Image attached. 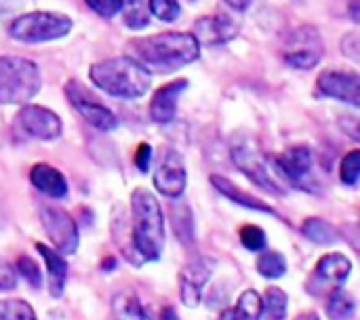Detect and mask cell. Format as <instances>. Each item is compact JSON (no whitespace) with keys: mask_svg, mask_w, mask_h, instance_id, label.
Segmentation results:
<instances>
[{"mask_svg":"<svg viewBox=\"0 0 360 320\" xmlns=\"http://www.w3.org/2000/svg\"><path fill=\"white\" fill-rule=\"evenodd\" d=\"M127 57L139 63L150 76L173 74L200 57V44L188 32H160L133 38L124 49Z\"/></svg>","mask_w":360,"mask_h":320,"instance_id":"cell-1","label":"cell"},{"mask_svg":"<svg viewBox=\"0 0 360 320\" xmlns=\"http://www.w3.org/2000/svg\"><path fill=\"white\" fill-rule=\"evenodd\" d=\"M131 243L143 262H156L165 249V217L152 192L137 188L131 196Z\"/></svg>","mask_w":360,"mask_h":320,"instance_id":"cell-2","label":"cell"},{"mask_svg":"<svg viewBox=\"0 0 360 320\" xmlns=\"http://www.w3.org/2000/svg\"><path fill=\"white\" fill-rule=\"evenodd\" d=\"M89 78L97 89L120 99H137L146 95L152 84V76L127 55L93 63Z\"/></svg>","mask_w":360,"mask_h":320,"instance_id":"cell-3","label":"cell"},{"mask_svg":"<svg viewBox=\"0 0 360 320\" xmlns=\"http://www.w3.org/2000/svg\"><path fill=\"white\" fill-rule=\"evenodd\" d=\"M42 87L40 70L19 55H0V103L25 105Z\"/></svg>","mask_w":360,"mask_h":320,"instance_id":"cell-4","label":"cell"},{"mask_svg":"<svg viewBox=\"0 0 360 320\" xmlns=\"http://www.w3.org/2000/svg\"><path fill=\"white\" fill-rule=\"evenodd\" d=\"M74 21L57 11H30L19 15L8 25V36L23 44H40L68 36Z\"/></svg>","mask_w":360,"mask_h":320,"instance_id":"cell-5","label":"cell"},{"mask_svg":"<svg viewBox=\"0 0 360 320\" xmlns=\"http://www.w3.org/2000/svg\"><path fill=\"white\" fill-rule=\"evenodd\" d=\"M281 55L287 65L297 70H312L325 55L323 36L314 25H297L285 32L281 42Z\"/></svg>","mask_w":360,"mask_h":320,"instance_id":"cell-6","label":"cell"},{"mask_svg":"<svg viewBox=\"0 0 360 320\" xmlns=\"http://www.w3.org/2000/svg\"><path fill=\"white\" fill-rule=\"evenodd\" d=\"M272 167L276 179L283 184L304 190V192H316V179H314V156L308 146H291L285 152L272 156Z\"/></svg>","mask_w":360,"mask_h":320,"instance_id":"cell-7","label":"cell"},{"mask_svg":"<svg viewBox=\"0 0 360 320\" xmlns=\"http://www.w3.org/2000/svg\"><path fill=\"white\" fill-rule=\"evenodd\" d=\"M63 91H65V97H68V101L74 105V110L91 124V127H95V129H99V131H114L116 127H118V118H116V114L108 108V105H103L82 82H78V80H68L65 82V87H63Z\"/></svg>","mask_w":360,"mask_h":320,"instance_id":"cell-8","label":"cell"},{"mask_svg":"<svg viewBox=\"0 0 360 320\" xmlns=\"http://www.w3.org/2000/svg\"><path fill=\"white\" fill-rule=\"evenodd\" d=\"M13 127L23 137L51 141L61 135L63 122L53 110H49L44 105H23L17 112Z\"/></svg>","mask_w":360,"mask_h":320,"instance_id":"cell-9","label":"cell"},{"mask_svg":"<svg viewBox=\"0 0 360 320\" xmlns=\"http://www.w3.org/2000/svg\"><path fill=\"white\" fill-rule=\"evenodd\" d=\"M230 154H232V160H234L236 169L243 171L255 186L264 188L266 192L278 194V196H285L287 194V188L276 179V175L270 171L268 162H264V158L251 146L234 143L230 148Z\"/></svg>","mask_w":360,"mask_h":320,"instance_id":"cell-10","label":"cell"},{"mask_svg":"<svg viewBox=\"0 0 360 320\" xmlns=\"http://www.w3.org/2000/svg\"><path fill=\"white\" fill-rule=\"evenodd\" d=\"M40 222H42V228H44L46 236L51 238V243L55 245V251L59 255L76 253L80 238H78V228H76L70 213H65L63 209H57V207L42 205L40 207Z\"/></svg>","mask_w":360,"mask_h":320,"instance_id":"cell-11","label":"cell"},{"mask_svg":"<svg viewBox=\"0 0 360 320\" xmlns=\"http://www.w3.org/2000/svg\"><path fill=\"white\" fill-rule=\"evenodd\" d=\"M188 184V173H186V162L184 156L173 150V148H165L154 173V186L162 196L169 198H177L184 194Z\"/></svg>","mask_w":360,"mask_h":320,"instance_id":"cell-12","label":"cell"},{"mask_svg":"<svg viewBox=\"0 0 360 320\" xmlns=\"http://www.w3.org/2000/svg\"><path fill=\"white\" fill-rule=\"evenodd\" d=\"M316 93L323 97H331L352 108L360 105V78L350 70H325L316 78Z\"/></svg>","mask_w":360,"mask_h":320,"instance_id":"cell-13","label":"cell"},{"mask_svg":"<svg viewBox=\"0 0 360 320\" xmlns=\"http://www.w3.org/2000/svg\"><path fill=\"white\" fill-rule=\"evenodd\" d=\"M238 23L226 15V13H213V15H205L198 17L194 21V32L192 36L196 38L198 44H207V46H219L230 42L232 38L238 36Z\"/></svg>","mask_w":360,"mask_h":320,"instance_id":"cell-14","label":"cell"},{"mask_svg":"<svg viewBox=\"0 0 360 320\" xmlns=\"http://www.w3.org/2000/svg\"><path fill=\"white\" fill-rule=\"evenodd\" d=\"M211 272H213V264L205 257H196L179 272V297L184 306L196 308L200 304L202 289L211 279Z\"/></svg>","mask_w":360,"mask_h":320,"instance_id":"cell-15","label":"cell"},{"mask_svg":"<svg viewBox=\"0 0 360 320\" xmlns=\"http://www.w3.org/2000/svg\"><path fill=\"white\" fill-rule=\"evenodd\" d=\"M188 84H190V82H188L186 78H177V80H171V82L162 84V87L154 93V97H152V101H150V116H152L154 122L167 124V122H171V120L175 118L179 97H181V93L188 89Z\"/></svg>","mask_w":360,"mask_h":320,"instance_id":"cell-16","label":"cell"},{"mask_svg":"<svg viewBox=\"0 0 360 320\" xmlns=\"http://www.w3.org/2000/svg\"><path fill=\"white\" fill-rule=\"evenodd\" d=\"M30 181L38 192H42L51 198H65L68 196V181H65L63 173L59 169L46 165V162H38L32 167Z\"/></svg>","mask_w":360,"mask_h":320,"instance_id":"cell-17","label":"cell"},{"mask_svg":"<svg viewBox=\"0 0 360 320\" xmlns=\"http://www.w3.org/2000/svg\"><path fill=\"white\" fill-rule=\"evenodd\" d=\"M36 251L40 253V257L46 264V272H49V293L51 297H61L63 295V287H65V279H68V264L63 260V255H59L57 251L49 249L42 243H36Z\"/></svg>","mask_w":360,"mask_h":320,"instance_id":"cell-18","label":"cell"},{"mask_svg":"<svg viewBox=\"0 0 360 320\" xmlns=\"http://www.w3.org/2000/svg\"><path fill=\"white\" fill-rule=\"evenodd\" d=\"M211 184H213V188H215L217 192H221L228 200H232V203H236V205H240V207H245V209H253V211H262V213H268V215H276L274 209H272L268 203H264V200L251 196L249 192H243L238 186H234L230 179H226V177H221V175H211Z\"/></svg>","mask_w":360,"mask_h":320,"instance_id":"cell-19","label":"cell"},{"mask_svg":"<svg viewBox=\"0 0 360 320\" xmlns=\"http://www.w3.org/2000/svg\"><path fill=\"white\" fill-rule=\"evenodd\" d=\"M350 272H352V264L342 253H329V255L321 257V262L316 264V276L327 283L342 285L348 281Z\"/></svg>","mask_w":360,"mask_h":320,"instance_id":"cell-20","label":"cell"},{"mask_svg":"<svg viewBox=\"0 0 360 320\" xmlns=\"http://www.w3.org/2000/svg\"><path fill=\"white\" fill-rule=\"evenodd\" d=\"M264 314V306H262V295L257 291H245L238 302L224 310L219 320H262Z\"/></svg>","mask_w":360,"mask_h":320,"instance_id":"cell-21","label":"cell"},{"mask_svg":"<svg viewBox=\"0 0 360 320\" xmlns=\"http://www.w3.org/2000/svg\"><path fill=\"white\" fill-rule=\"evenodd\" d=\"M114 320H146V312L141 302L131 291H120L112 300Z\"/></svg>","mask_w":360,"mask_h":320,"instance_id":"cell-22","label":"cell"},{"mask_svg":"<svg viewBox=\"0 0 360 320\" xmlns=\"http://www.w3.org/2000/svg\"><path fill=\"white\" fill-rule=\"evenodd\" d=\"M354 314H356V300L348 291L335 289L327 297V316L331 320H352Z\"/></svg>","mask_w":360,"mask_h":320,"instance_id":"cell-23","label":"cell"},{"mask_svg":"<svg viewBox=\"0 0 360 320\" xmlns=\"http://www.w3.org/2000/svg\"><path fill=\"white\" fill-rule=\"evenodd\" d=\"M302 232L306 238H310L316 245H333L340 238V232L333 224L321 219V217H310L304 222Z\"/></svg>","mask_w":360,"mask_h":320,"instance_id":"cell-24","label":"cell"},{"mask_svg":"<svg viewBox=\"0 0 360 320\" xmlns=\"http://www.w3.org/2000/svg\"><path fill=\"white\" fill-rule=\"evenodd\" d=\"M124 25L129 30H143L150 23V6L148 0H122Z\"/></svg>","mask_w":360,"mask_h":320,"instance_id":"cell-25","label":"cell"},{"mask_svg":"<svg viewBox=\"0 0 360 320\" xmlns=\"http://www.w3.org/2000/svg\"><path fill=\"white\" fill-rule=\"evenodd\" d=\"M262 306H264V310H266L270 320H285L287 308H289V297H287V293L283 289L270 287L262 297Z\"/></svg>","mask_w":360,"mask_h":320,"instance_id":"cell-26","label":"cell"},{"mask_svg":"<svg viewBox=\"0 0 360 320\" xmlns=\"http://www.w3.org/2000/svg\"><path fill=\"white\" fill-rule=\"evenodd\" d=\"M257 272L268 279V281H274V279H281L285 276L287 272V260L276 253V251H266L259 260H257Z\"/></svg>","mask_w":360,"mask_h":320,"instance_id":"cell-27","label":"cell"},{"mask_svg":"<svg viewBox=\"0 0 360 320\" xmlns=\"http://www.w3.org/2000/svg\"><path fill=\"white\" fill-rule=\"evenodd\" d=\"M0 320H36V314L23 300H0Z\"/></svg>","mask_w":360,"mask_h":320,"instance_id":"cell-28","label":"cell"},{"mask_svg":"<svg viewBox=\"0 0 360 320\" xmlns=\"http://www.w3.org/2000/svg\"><path fill=\"white\" fill-rule=\"evenodd\" d=\"M150 6V15H154L156 19L171 23L175 19H179L181 15V4L179 0H148Z\"/></svg>","mask_w":360,"mask_h":320,"instance_id":"cell-29","label":"cell"},{"mask_svg":"<svg viewBox=\"0 0 360 320\" xmlns=\"http://www.w3.org/2000/svg\"><path fill=\"white\" fill-rule=\"evenodd\" d=\"M240 243L249 251H264L266 249V234L259 226H243L240 228Z\"/></svg>","mask_w":360,"mask_h":320,"instance_id":"cell-30","label":"cell"},{"mask_svg":"<svg viewBox=\"0 0 360 320\" xmlns=\"http://www.w3.org/2000/svg\"><path fill=\"white\" fill-rule=\"evenodd\" d=\"M360 175V152L352 150L342 160V181L346 186H356Z\"/></svg>","mask_w":360,"mask_h":320,"instance_id":"cell-31","label":"cell"},{"mask_svg":"<svg viewBox=\"0 0 360 320\" xmlns=\"http://www.w3.org/2000/svg\"><path fill=\"white\" fill-rule=\"evenodd\" d=\"M17 272L23 276V281L30 283V287L38 289L42 285V274H40V266L32 260V257H19L17 260Z\"/></svg>","mask_w":360,"mask_h":320,"instance_id":"cell-32","label":"cell"},{"mask_svg":"<svg viewBox=\"0 0 360 320\" xmlns=\"http://www.w3.org/2000/svg\"><path fill=\"white\" fill-rule=\"evenodd\" d=\"M91 11H95L103 19H112L122 11V0H84Z\"/></svg>","mask_w":360,"mask_h":320,"instance_id":"cell-33","label":"cell"},{"mask_svg":"<svg viewBox=\"0 0 360 320\" xmlns=\"http://www.w3.org/2000/svg\"><path fill=\"white\" fill-rule=\"evenodd\" d=\"M359 34L356 32H350V34H346L344 38H342V53L348 57V59H352V61H359L360 59V53H359Z\"/></svg>","mask_w":360,"mask_h":320,"instance_id":"cell-34","label":"cell"},{"mask_svg":"<svg viewBox=\"0 0 360 320\" xmlns=\"http://www.w3.org/2000/svg\"><path fill=\"white\" fill-rule=\"evenodd\" d=\"M15 287H17L15 270L4 260H0V291H13Z\"/></svg>","mask_w":360,"mask_h":320,"instance_id":"cell-35","label":"cell"},{"mask_svg":"<svg viewBox=\"0 0 360 320\" xmlns=\"http://www.w3.org/2000/svg\"><path fill=\"white\" fill-rule=\"evenodd\" d=\"M150 160H152V146L150 143H139L137 152H135V167L146 173L150 169Z\"/></svg>","mask_w":360,"mask_h":320,"instance_id":"cell-36","label":"cell"},{"mask_svg":"<svg viewBox=\"0 0 360 320\" xmlns=\"http://www.w3.org/2000/svg\"><path fill=\"white\" fill-rule=\"evenodd\" d=\"M230 8H234V11H240V13H245V11H249V6L253 4V0H224Z\"/></svg>","mask_w":360,"mask_h":320,"instance_id":"cell-37","label":"cell"},{"mask_svg":"<svg viewBox=\"0 0 360 320\" xmlns=\"http://www.w3.org/2000/svg\"><path fill=\"white\" fill-rule=\"evenodd\" d=\"M162 320H179V316H177V312L173 308H165L162 310Z\"/></svg>","mask_w":360,"mask_h":320,"instance_id":"cell-38","label":"cell"},{"mask_svg":"<svg viewBox=\"0 0 360 320\" xmlns=\"http://www.w3.org/2000/svg\"><path fill=\"white\" fill-rule=\"evenodd\" d=\"M350 13H352V19H354V21L359 23V21H360V17H359V0H354V2H352V6H350Z\"/></svg>","mask_w":360,"mask_h":320,"instance_id":"cell-39","label":"cell"},{"mask_svg":"<svg viewBox=\"0 0 360 320\" xmlns=\"http://www.w3.org/2000/svg\"><path fill=\"white\" fill-rule=\"evenodd\" d=\"M295 320H321L316 314H312V312H308V314H300Z\"/></svg>","mask_w":360,"mask_h":320,"instance_id":"cell-40","label":"cell"},{"mask_svg":"<svg viewBox=\"0 0 360 320\" xmlns=\"http://www.w3.org/2000/svg\"><path fill=\"white\" fill-rule=\"evenodd\" d=\"M101 268H103V270H114V260H112V257H110V260H105Z\"/></svg>","mask_w":360,"mask_h":320,"instance_id":"cell-41","label":"cell"}]
</instances>
